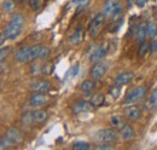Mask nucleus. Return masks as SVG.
I'll use <instances>...</instances> for the list:
<instances>
[{
    "instance_id": "13",
    "label": "nucleus",
    "mask_w": 157,
    "mask_h": 150,
    "mask_svg": "<svg viewBox=\"0 0 157 150\" xmlns=\"http://www.w3.org/2000/svg\"><path fill=\"white\" fill-rule=\"evenodd\" d=\"M147 37V33H146V23H139L136 29V33H134V38H136V41L138 42H143L145 40V38Z\"/></svg>"
},
{
    "instance_id": "38",
    "label": "nucleus",
    "mask_w": 157,
    "mask_h": 150,
    "mask_svg": "<svg viewBox=\"0 0 157 150\" xmlns=\"http://www.w3.org/2000/svg\"><path fill=\"white\" fill-rule=\"evenodd\" d=\"M17 1H20V2H22V1H23V0H17Z\"/></svg>"
},
{
    "instance_id": "26",
    "label": "nucleus",
    "mask_w": 157,
    "mask_h": 150,
    "mask_svg": "<svg viewBox=\"0 0 157 150\" xmlns=\"http://www.w3.org/2000/svg\"><path fill=\"white\" fill-rule=\"evenodd\" d=\"M12 145H15V144H13L6 136L1 138V140H0V148H1V149H6V148H10V147H12Z\"/></svg>"
},
{
    "instance_id": "34",
    "label": "nucleus",
    "mask_w": 157,
    "mask_h": 150,
    "mask_svg": "<svg viewBox=\"0 0 157 150\" xmlns=\"http://www.w3.org/2000/svg\"><path fill=\"white\" fill-rule=\"evenodd\" d=\"M97 149H114V147H113V145H108V144H106V143H103V144H101V145H98V147H97Z\"/></svg>"
},
{
    "instance_id": "23",
    "label": "nucleus",
    "mask_w": 157,
    "mask_h": 150,
    "mask_svg": "<svg viewBox=\"0 0 157 150\" xmlns=\"http://www.w3.org/2000/svg\"><path fill=\"white\" fill-rule=\"evenodd\" d=\"M146 105H147L149 109H154V108L157 107V89L152 92V94L150 96V98H149Z\"/></svg>"
},
{
    "instance_id": "9",
    "label": "nucleus",
    "mask_w": 157,
    "mask_h": 150,
    "mask_svg": "<svg viewBox=\"0 0 157 150\" xmlns=\"http://www.w3.org/2000/svg\"><path fill=\"white\" fill-rule=\"evenodd\" d=\"M50 87H51V84L46 80H38L30 84V90L36 93H46L48 92Z\"/></svg>"
},
{
    "instance_id": "17",
    "label": "nucleus",
    "mask_w": 157,
    "mask_h": 150,
    "mask_svg": "<svg viewBox=\"0 0 157 150\" xmlns=\"http://www.w3.org/2000/svg\"><path fill=\"white\" fill-rule=\"evenodd\" d=\"M146 33L149 38H154L157 35V22L154 18L146 22Z\"/></svg>"
},
{
    "instance_id": "11",
    "label": "nucleus",
    "mask_w": 157,
    "mask_h": 150,
    "mask_svg": "<svg viewBox=\"0 0 157 150\" xmlns=\"http://www.w3.org/2000/svg\"><path fill=\"white\" fill-rule=\"evenodd\" d=\"M47 101H48L47 96H45L44 93H36L35 92V93L30 97L29 104L32 107H42V105H45L47 103Z\"/></svg>"
},
{
    "instance_id": "16",
    "label": "nucleus",
    "mask_w": 157,
    "mask_h": 150,
    "mask_svg": "<svg viewBox=\"0 0 157 150\" xmlns=\"http://www.w3.org/2000/svg\"><path fill=\"white\" fill-rule=\"evenodd\" d=\"M90 105H91V103H87L86 101L80 99V101H78V102L74 104V107H73V112H74V114H81V112H87V110L90 109Z\"/></svg>"
},
{
    "instance_id": "7",
    "label": "nucleus",
    "mask_w": 157,
    "mask_h": 150,
    "mask_svg": "<svg viewBox=\"0 0 157 150\" xmlns=\"http://www.w3.org/2000/svg\"><path fill=\"white\" fill-rule=\"evenodd\" d=\"M106 70H108V64L104 63V62H98L91 68L90 75L93 80H99L105 75Z\"/></svg>"
},
{
    "instance_id": "22",
    "label": "nucleus",
    "mask_w": 157,
    "mask_h": 150,
    "mask_svg": "<svg viewBox=\"0 0 157 150\" xmlns=\"http://www.w3.org/2000/svg\"><path fill=\"white\" fill-rule=\"evenodd\" d=\"M80 89H81V91H83V92H86V93H90V92L94 89V82H93L92 80H85V81L81 84Z\"/></svg>"
},
{
    "instance_id": "8",
    "label": "nucleus",
    "mask_w": 157,
    "mask_h": 150,
    "mask_svg": "<svg viewBox=\"0 0 157 150\" xmlns=\"http://www.w3.org/2000/svg\"><path fill=\"white\" fill-rule=\"evenodd\" d=\"M109 53V45H106V44H100L99 46H97L94 50H93V52L91 53V56H90V59L92 61V62H99V61H101L104 57L106 56Z\"/></svg>"
},
{
    "instance_id": "25",
    "label": "nucleus",
    "mask_w": 157,
    "mask_h": 150,
    "mask_svg": "<svg viewBox=\"0 0 157 150\" xmlns=\"http://www.w3.org/2000/svg\"><path fill=\"white\" fill-rule=\"evenodd\" d=\"M1 9H2L4 12H10V11H12V10L15 9V2H13V0H4Z\"/></svg>"
},
{
    "instance_id": "35",
    "label": "nucleus",
    "mask_w": 157,
    "mask_h": 150,
    "mask_svg": "<svg viewBox=\"0 0 157 150\" xmlns=\"http://www.w3.org/2000/svg\"><path fill=\"white\" fill-rule=\"evenodd\" d=\"M146 1H147V0H136L134 4H136L137 6H139V7H144L145 4H146Z\"/></svg>"
},
{
    "instance_id": "10",
    "label": "nucleus",
    "mask_w": 157,
    "mask_h": 150,
    "mask_svg": "<svg viewBox=\"0 0 157 150\" xmlns=\"http://www.w3.org/2000/svg\"><path fill=\"white\" fill-rule=\"evenodd\" d=\"M134 79V73L133 72H122L115 77V85L117 86H124L129 84Z\"/></svg>"
},
{
    "instance_id": "28",
    "label": "nucleus",
    "mask_w": 157,
    "mask_h": 150,
    "mask_svg": "<svg viewBox=\"0 0 157 150\" xmlns=\"http://www.w3.org/2000/svg\"><path fill=\"white\" fill-rule=\"evenodd\" d=\"M110 124L114 128H118V127H122V121L118 116H113L111 120H110Z\"/></svg>"
},
{
    "instance_id": "12",
    "label": "nucleus",
    "mask_w": 157,
    "mask_h": 150,
    "mask_svg": "<svg viewBox=\"0 0 157 150\" xmlns=\"http://www.w3.org/2000/svg\"><path fill=\"white\" fill-rule=\"evenodd\" d=\"M6 137L16 145V144H20L23 142V136L21 134V132L17 130V128H15V127H11V128H9L7 131H6Z\"/></svg>"
},
{
    "instance_id": "36",
    "label": "nucleus",
    "mask_w": 157,
    "mask_h": 150,
    "mask_svg": "<svg viewBox=\"0 0 157 150\" xmlns=\"http://www.w3.org/2000/svg\"><path fill=\"white\" fill-rule=\"evenodd\" d=\"M5 39H6V37H5V33L2 32V33H1V37H0V42H1V45H4Z\"/></svg>"
},
{
    "instance_id": "4",
    "label": "nucleus",
    "mask_w": 157,
    "mask_h": 150,
    "mask_svg": "<svg viewBox=\"0 0 157 150\" xmlns=\"http://www.w3.org/2000/svg\"><path fill=\"white\" fill-rule=\"evenodd\" d=\"M104 19H105V15L104 12H98L91 21L90 26H88V34L92 38H96L100 32L103 24H104Z\"/></svg>"
},
{
    "instance_id": "3",
    "label": "nucleus",
    "mask_w": 157,
    "mask_h": 150,
    "mask_svg": "<svg viewBox=\"0 0 157 150\" xmlns=\"http://www.w3.org/2000/svg\"><path fill=\"white\" fill-rule=\"evenodd\" d=\"M103 12L105 17L116 19L122 14V5L118 0H105L103 5Z\"/></svg>"
},
{
    "instance_id": "19",
    "label": "nucleus",
    "mask_w": 157,
    "mask_h": 150,
    "mask_svg": "<svg viewBox=\"0 0 157 150\" xmlns=\"http://www.w3.org/2000/svg\"><path fill=\"white\" fill-rule=\"evenodd\" d=\"M104 99H105V97H104V94L101 93H96L93 94L92 97H91V101H90V103H91V105L92 107H100V105H103V103H104Z\"/></svg>"
},
{
    "instance_id": "21",
    "label": "nucleus",
    "mask_w": 157,
    "mask_h": 150,
    "mask_svg": "<svg viewBox=\"0 0 157 150\" xmlns=\"http://www.w3.org/2000/svg\"><path fill=\"white\" fill-rule=\"evenodd\" d=\"M147 52H150V42L147 41H143L139 50H138V56L139 57H145L147 55Z\"/></svg>"
},
{
    "instance_id": "1",
    "label": "nucleus",
    "mask_w": 157,
    "mask_h": 150,
    "mask_svg": "<svg viewBox=\"0 0 157 150\" xmlns=\"http://www.w3.org/2000/svg\"><path fill=\"white\" fill-rule=\"evenodd\" d=\"M23 24H24V18L21 14H16L13 15L11 19H10V23L9 26L4 29V33H5V37L9 40H13L16 38L20 37V34L22 33V29H23Z\"/></svg>"
},
{
    "instance_id": "6",
    "label": "nucleus",
    "mask_w": 157,
    "mask_h": 150,
    "mask_svg": "<svg viewBox=\"0 0 157 150\" xmlns=\"http://www.w3.org/2000/svg\"><path fill=\"white\" fill-rule=\"evenodd\" d=\"M146 87L145 86H138L136 89L131 90L124 97V103H134L139 99H141L146 94Z\"/></svg>"
},
{
    "instance_id": "18",
    "label": "nucleus",
    "mask_w": 157,
    "mask_h": 150,
    "mask_svg": "<svg viewBox=\"0 0 157 150\" xmlns=\"http://www.w3.org/2000/svg\"><path fill=\"white\" fill-rule=\"evenodd\" d=\"M33 115V122L34 124H42L47 120V112L45 110H35V112H32Z\"/></svg>"
},
{
    "instance_id": "14",
    "label": "nucleus",
    "mask_w": 157,
    "mask_h": 150,
    "mask_svg": "<svg viewBox=\"0 0 157 150\" xmlns=\"http://www.w3.org/2000/svg\"><path fill=\"white\" fill-rule=\"evenodd\" d=\"M124 115L127 116L128 120L134 121V120H137L138 117L140 116V109L137 105H129V107H127L124 109Z\"/></svg>"
},
{
    "instance_id": "20",
    "label": "nucleus",
    "mask_w": 157,
    "mask_h": 150,
    "mask_svg": "<svg viewBox=\"0 0 157 150\" xmlns=\"http://www.w3.org/2000/svg\"><path fill=\"white\" fill-rule=\"evenodd\" d=\"M82 39H83V32H82L81 29H78V30H75V32L70 35L69 41H70V44L78 45V44H80V42L82 41Z\"/></svg>"
},
{
    "instance_id": "32",
    "label": "nucleus",
    "mask_w": 157,
    "mask_h": 150,
    "mask_svg": "<svg viewBox=\"0 0 157 150\" xmlns=\"http://www.w3.org/2000/svg\"><path fill=\"white\" fill-rule=\"evenodd\" d=\"M150 52H151V53L157 52V35L152 38V41H151V44H150Z\"/></svg>"
},
{
    "instance_id": "2",
    "label": "nucleus",
    "mask_w": 157,
    "mask_h": 150,
    "mask_svg": "<svg viewBox=\"0 0 157 150\" xmlns=\"http://www.w3.org/2000/svg\"><path fill=\"white\" fill-rule=\"evenodd\" d=\"M41 50L40 45H34V46H29V47H22L20 49L16 55L15 59L20 63H25V62H30L34 59H39V53Z\"/></svg>"
},
{
    "instance_id": "15",
    "label": "nucleus",
    "mask_w": 157,
    "mask_h": 150,
    "mask_svg": "<svg viewBox=\"0 0 157 150\" xmlns=\"http://www.w3.org/2000/svg\"><path fill=\"white\" fill-rule=\"evenodd\" d=\"M121 136L124 140H131L134 138L136 136V132H134V128L131 126V125H123L121 127Z\"/></svg>"
},
{
    "instance_id": "30",
    "label": "nucleus",
    "mask_w": 157,
    "mask_h": 150,
    "mask_svg": "<svg viewBox=\"0 0 157 150\" xmlns=\"http://www.w3.org/2000/svg\"><path fill=\"white\" fill-rule=\"evenodd\" d=\"M120 87H121V86L114 85V86H113V87L110 89V91H109L110 96H113L114 98H117L118 96H120Z\"/></svg>"
},
{
    "instance_id": "29",
    "label": "nucleus",
    "mask_w": 157,
    "mask_h": 150,
    "mask_svg": "<svg viewBox=\"0 0 157 150\" xmlns=\"http://www.w3.org/2000/svg\"><path fill=\"white\" fill-rule=\"evenodd\" d=\"M50 55V49L48 47H45V46H41V50H40L39 53V59H44Z\"/></svg>"
},
{
    "instance_id": "33",
    "label": "nucleus",
    "mask_w": 157,
    "mask_h": 150,
    "mask_svg": "<svg viewBox=\"0 0 157 150\" xmlns=\"http://www.w3.org/2000/svg\"><path fill=\"white\" fill-rule=\"evenodd\" d=\"M9 51H10L9 47H1V51H0V59H1V62H4V59H5V57L7 56Z\"/></svg>"
},
{
    "instance_id": "31",
    "label": "nucleus",
    "mask_w": 157,
    "mask_h": 150,
    "mask_svg": "<svg viewBox=\"0 0 157 150\" xmlns=\"http://www.w3.org/2000/svg\"><path fill=\"white\" fill-rule=\"evenodd\" d=\"M29 5H30L32 10L36 11V10H39L40 5H41V0H29Z\"/></svg>"
},
{
    "instance_id": "37",
    "label": "nucleus",
    "mask_w": 157,
    "mask_h": 150,
    "mask_svg": "<svg viewBox=\"0 0 157 150\" xmlns=\"http://www.w3.org/2000/svg\"><path fill=\"white\" fill-rule=\"evenodd\" d=\"M126 1H127V5L128 6H132V4H134L136 0H126Z\"/></svg>"
},
{
    "instance_id": "27",
    "label": "nucleus",
    "mask_w": 157,
    "mask_h": 150,
    "mask_svg": "<svg viewBox=\"0 0 157 150\" xmlns=\"http://www.w3.org/2000/svg\"><path fill=\"white\" fill-rule=\"evenodd\" d=\"M90 2V0H73L69 6H74V7H85L87 4Z\"/></svg>"
},
{
    "instance_id": "24",
    "label": "nucleus",
    "mask_w": 157,
    "mask_h": 150,
    "mask_svg": "<svg viewBox=\"0 0 157 150\" xmlns=\"http://www.w3.org/2000/svg\"><path fill=\"white\" fill-rule=\"evenodd\" d=\"M74 150H87L91 148V145L87 143V142H82V140H78V142H75L74 144H73V147H71Z\"/></svg>"
},
{
    "instance_id": "5",
    "label": "nucleus",
    "mask_w": 157,
    "mask_h": 150,
    "mask_svg": "<svg viewBox=\"0 0 157 150\" xmlns=\"http://www.w3.org/2000/svg\"><path fill=\"white\" fill-rule=\"evenodd\" d=\"M96 139L100 143H111L117 139V132L113 128H105L100 130L96 134Z\"/></svg>"
}]
</instances>
